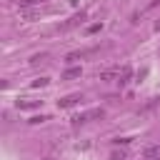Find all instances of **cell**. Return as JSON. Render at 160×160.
I'll return each mask as SVG.
<instances>
[{
  "instance_id": "2",
  "label": "cell",
  "mask_w": 160,
  "mask_h": 160,
  "mask_svg": "<svg viewBox=\"0 0 160 160\" xmlns=\"http://www.w3.org/2000/svg\"><path fill=\"white\" fill-rule=\"evenodd\" d=\"M102 115H105V110L95 108V110H88V112H80V115H75V118H72V125H85V122H90L92 118H102Z\"/></svg>"
},
{
  "instance_id": "11",
  "label": "cell",
  "mask_w": 160,
  "mask_h": 160,
  "mask_svg": "<svg viewBox=\"0 0 160 160\" xmlns=\"http://www.w3.org/2000/svg\"><path fill=\"white\" fill-rule=\"evenodd\" d=\"M100 28H102V22H95V25H90V28H88V32H95V30H100Z\"/></svg>"
},
{
  "instance_id": "8",
  "label": "cell",
  "mask_w": 160,
  "mask_h": 160,
  "mask_svg": "<svg viewBox=\"0 0 160 160\" xmlns=\"http://www.w3.org/2000/svg\"><path fill=\"white\" fill-rule=\"evenodd\" d=\"M42 85H48V78H38V80H32V88H42Z\"/></svg>"
},
{
  "instance_id": "6",
  "label": "cell",
  "mask_w": 160,
  "mask_h": 160,
  "mask_svg": "<svg viewBox=\"0 0 160 160\" xmlns=\"http://www.w3.org/2000/svg\"><path fill=\"white\" fill-rule=\"evenodd\" d=\"M45 60H48V52H40V55H32V58H30V62H32V65H38V62H45Z\"/></svg>"
},
{
  "instance_id": "12",
  "label": "cell",
  "mask_w": 160,
  "mask_h": 160,
  "mask_svg": "<svg viewBox=\"0 0 160 160\" xmlns=\"http://www.w3.org/2000/svg\"><path fill=\"white\" fill-rule=\"evenodd\" d=\"M45 120H48V115H38V118H32L30 122H45Z\"/></svg>"
},
{
  "instance_id": "5",
  "label": "cell",
  "mask_w": 160,
  "mask_h": 160,
  "mask_svg": "<svg viewBox=\"0 0 160 160\" xmlns=\"http://www.w3.org/2000/svg\"><path fill=\"white\" fill-rule=\"evenodd\" d=\"M18 108H22V110H32V108H38V102H35V100H22V102L18 100Z\"/></svg>"
},
{
  "instance_id": "10",
  "label": "cell",
  "mask_w": 160,
  "mask_h": 160,
  "mask_svg": "<svg viewBox=\"0 0 160 160\" xmlns=\"http://www.w3.org/2000/svg\"><path fill=\"white\" fill-rule=\"evenodd\" d=\"M125 158H128V152H125V150H120V152H112V158H110V160H125Z\"/></svg>"
},
{
  "instance_id": "7",
  "label": "cell",
  "mask_w": 160,
  "mask_h": 160,
  "mask_svg": "<svg viewBox=\"0 0 160 160\" xmlns=\"http://www.w3.org/2000/svg\"><path fill=\"white\" fill-rule=\"evenodd\" d=\"M145 155H148V158H152V155H160V145H150V148L145 150Z\"/></svg>"
},
{
  "instance_id": "4",
  "label": "cell",
  "mask_w": 160,
  "mask_h": 160,
  "mask_svg": "<svg viewBox=\"0 0 160 160\" xmlns=\"http://www.w3.org/2000/svg\"><path fill=\"white\" fill-rule=\"evenodd\" d=\"M82 75V68H68L65 72H62V80H75V78H80Z\"/></svg>"
},
{
  "instance_id": "9",
  "label": "cell",
  "mask_w": 160,
  "mask_h": 160,
  "mask_svg": "<svg viewBox=\"0 0 160 160\" xmlns=\"http://www.w3.org/2000/svg\"><path fill=\"white\" fill-rule=\"evenodd\" d=\"M110 142H112V145H128L130 140H128V138H112Z\"/></svg>"
},
{
  "instance_id": "13",
  "label": "cell",
  "mask_w": 160,
  "mask_h": 160,
  "mask_svg": "<svg viewBox=\"0 0 160 160\" xmlns=\"http://www.w3.org/2000/svg\"><path fill=\"white\" fill-rule=\"evenodd\" d=\"M42 160H60V158H52V155H45Z\"/></svg>"
},
{
  "instance_id": "14",
  "label": "cell",
  "mask_w": 160,
  "mask_h": 160,
  "mask_svg": "<svg viewBox=\"0 0 160 160\" xmlns=\"http://www.w3.org/2000/svg\"><path fill=\"white\" fill-rule=\"evenodd\" d=\"M148 160H160V158H148Z\"/></svg>"
},
{
  "instance_id": "3",
  "label": "cell",
  "mask_w": 160,
  "mask_h": 160,
  "mask_svg": "<svg viewBox=\"0 0 160 160\" xmlns=\"http://www.w3.org/2000/svg\"><path fill=\"white\" fill-rule=\"evenodd\" d=\"M78 100H82V95H78V92H75V95H65L62 100H58V105H60V108H72Z\"/></svg>"
},
{
  "instance_id": "1",
  "label": "cell",
  "mask_w": 160,
  "mask_h": 160,
  "mask_svg": "<svg viewBox=\"0 0 160 160\" xmlns=\"http://www.w3.org/2000/svg\"><path fill=\"white\" fill-rule=\"evenodd\" d=\"M130 75H132V70H130V65H112V68H105V70H100L98 72V78L100 80H105V82H118V85H125L128 80H130Z\"/></svg>"
}]
</instances>
